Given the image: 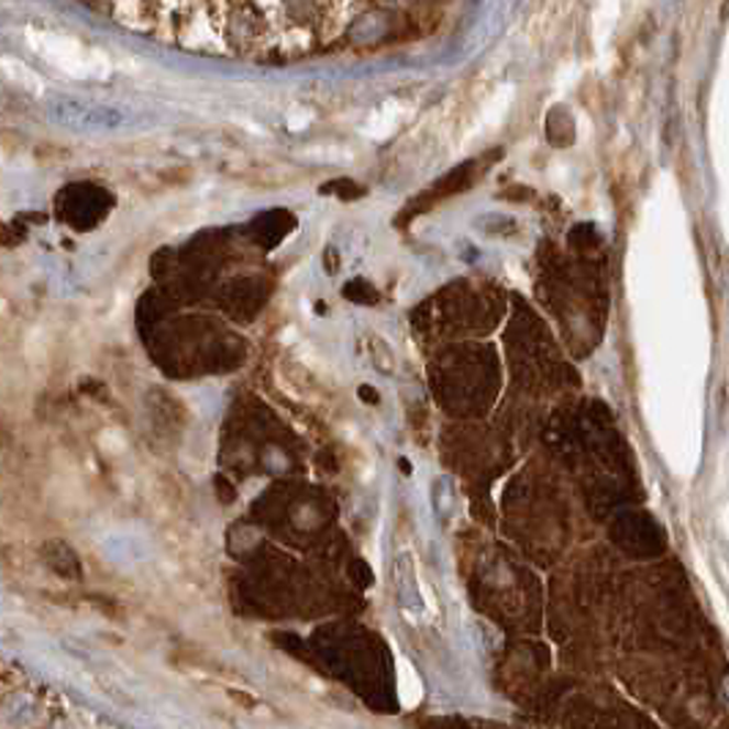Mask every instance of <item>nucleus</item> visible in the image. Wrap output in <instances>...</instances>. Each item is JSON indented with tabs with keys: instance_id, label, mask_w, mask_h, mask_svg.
Wrapping results in <instances>:
<instances>
[{
	"instance_id": "obj_1",
	"label": "nucleus",
	"mask_w": 729,
	"mask_h": 729,
	"mask_svg": "<svg viewBox=\"0 0 729 729\" xmlns=\"http://www.w3.org/2000/svg\"><path fill=\"white\" fill-rule=\"evenodd\" d=\"M58 124L71 126V130H119L126 124V113L119 108L93 102H77V99H58L49 108Z\"/></svg>"
},
{
	"instance_id": "obj_2",
	"label": "nucleus",
	"mask_w": 729,
	"mask_h": 729,
	"mask_svg": "<svg viewBox=\"0 0 729 729\" xmlns=\"http://www.w3.org/2000/svg\"><path fill=\"white\" fill-rule=\"evenodd\" d=\"M617 538L631 554H655L661 549V532L648 516L631 513L617 521Z\"/></svg>"
},
{
	"instance_id": "obj_3",
	"label": "nucleus",
	"mask_w": 729,
	"mask_h": 729,
	"mask_svg": "<svg viewBox=\"0 0 729 729\" xmlns=\"http://www.w3.org/2000/svg\"><path fill=\"white\" fill-rule=\"evenodd\" d=\"M42 556H44V562H47V565L53 567L55 573H58V576L80 578V573H82L80 571V560H77V554L69 546H66V543H60V541L47 543V546H44V551H42Z\"/></svg>"
},
{
	"instance_id": "obj_4",
	"label": "nucleus",
	"mask_w": 729,
	"mask_h": 729,
	"mask_svg": "<svg viewBox=\"0 0 729 729\" xmlns=\"http://www.w3.org/2000/svg\"><path fill=\"white\" fill-rule=\"evenodd\" d=\"M371 360L376 365L378 373H393L395 360H393V349L382 341V338H371Z\"/></svg>"
},
{
	"instance_id": "obj_5",
	"label": "nucleus",
	"mask_w": 729,
	"mask_h": 729,
	"mask_svg": "<svg viewBox=\"0 0 729 729\" xmlns=\"http://www.w3.org/2000/svg\"><path fill=\"white\" fill-rule=\"evenodd\" d=\"M343 294H346L349 299H354V302H363V305H371V302H376V299H378V294L373 291V288L367 286L365 280L349 283V286L343 288Z\"/></svg>"
},
{
	"instance_id": "obj_6",
	"label": "nucleus",
	"mask_w": 729,
	"mask_h": 729,
	"mask_svg": "<svg viewBox=\"0 0 729 729\" xmlns=\"http://www.w3.org/2000/svg\"><path fill=\"white\" fill-rule=\"evenodd\" d=\"M360 393H363V398L371 400V404H376V400H378L376 389H373V387H360Z\"/></svg>"
}]
</instances>
